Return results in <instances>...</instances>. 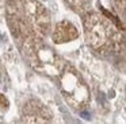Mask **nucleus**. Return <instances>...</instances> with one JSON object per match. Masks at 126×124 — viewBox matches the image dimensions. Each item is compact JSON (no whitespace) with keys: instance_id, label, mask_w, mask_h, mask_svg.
I'll list each match as a JSON object with an SVG mask.
<instances>
[{"instance_id":"1","label":"nucleus","mask_w":126,"mask_h":124,"mask_svg":"<svg viewBox=\"0 0 126 124\" xmlns=\"http://www.w3.org/2000/svg\"><path fill=\"white\" fill-rule=\"evenodd\" d=\"M81 116H84V117H85V119H90V116H88V115H87V113H81Z\"/></svg>"}]
</instances>
